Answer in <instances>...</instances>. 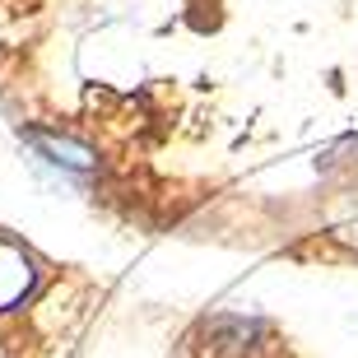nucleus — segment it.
I'll return each instance as SVG.
<instances>
[{"label": "nucleus", "mask_w": 358, "mask_h": 358, "mask_svg": "<svg viewBox=\"0 0 358 358\" xmlns=\"http://www.w3.org/2000/svg\"><path fill=\"white\" fill-rule=\"evenodd\" d=\"M331 238L340 242V247H349V252L358 256V219H354V224H340V228H335V233H331Z\"/></svg>", "instance_id": "20e7f679"}, {"label": "nucleus", "mask_w": 358, "mask_h": 358, "mask_svg": "<svg viewBox=\"0 0 358 358\" xmlns=\"http://www.w3.org/2000/svg\"><path fill=\"white\" fill-rule=\"evenodd\" d=\"M28 140L47 154L52 163H66V168H93V149H84V145H75L70 135H52V131H28Z\"/></svg>", "instance_id": "7ed1b4c3"}, {"label": "nucleus", "mask_w": 358, "mask_h": 358, "mask_svg": "<svg viewBox=\"0 0 358 358\" xmlns=\"http://www.w3.org/2000/svg\"><path fill=\"white\" fill-rule=\"evenodd\" d=\"M33 289H38V266H33V256H28L24 247H14V242L0 238V312L19 307Z\"/></svg>", "instance_id": "f257e3e1"}, {"label": "nucleus", "mask_w": 358, "mask_h": 358, "mask_svg": "<svg viewBox=\"0 0 358 358\" xmlns=\"http://www.w3.org/2000/svg\"><path fill=\"white\" fill-rule=\"evenodd\" d=\"M210 335H214V349L224 358H242V354H252V340L261 335V326L247 317H214Z\"/></svg>", "instance_id": "f03ea898"}]
</instances>
